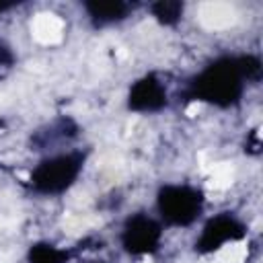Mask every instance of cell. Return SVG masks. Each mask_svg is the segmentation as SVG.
I'll list each match as a JSON object with an SVG mask.
<instances>
[{
	"instance_id": "1",
	"label": "cell",
	"mask_w": 263,
	"mask_h": 263,
	"mask_svg": "<svg viewBox=\"0 0 263 263\" xmlns=\"http://www.w3.org/2000/svg\"><path fill=\"white\" fill-rule=\"evenodd\" d=\"M197 14L208 29H226L236 21V12L228 2H203L199 4Z\"/></svg>"
},
{
	"instance_id": "2",
	"label": "cell",
	"mask_w": 263,
	"mask_h": 263,
	"mask_svg": "<svg viewBox=\"0 0 263 263\" xmlns=\"http://www.w3.org/2000/svg\"><path fill=\"white\" fill-rule=\"evenodd\" d=\"M31 31H33V37L39 43L51 45V43H58L62 39V35H64V23H62V18H58L51 12H41V14H37L33 18Z\"/></svg>"
},
{
	"instance_id": "3",
	"label": "cell",
	"mask_w": 263,
	"mask_h": 263,
	"mask_svg": "<svg viewBox=\"0 0 263 263\" xmlns=\"http://www.w3.org/2000/svg\"><path fill=\"white\" fill-rule=\"evenodd\" d=\"M210 171H212V187L214 189H226V187H230L232 177H234V171H232V166L228 162L214 164Z\"/></svg>"
},
{
	"instance_id": "5",
	"label": "cell",
	"mask_w": 263,
	"mask_h": 263,
	"mask_svg": "<svg viewBox=\"0 0 263 263\" xmlns=\"http://www.w3.org/2000/svg\"><path fill=\"white\" fill-rule=\"evenodd\" d=\"M199 111V103H191L189 107H187V115H195Z\"/></svg>"
},
{
	"instance_id": "4",
	"label": "cell",
	"mask_w": 263,
	"mask_h": 263,
	"mask_svg": "<svg viewBox=\"0 0 263 263\" xmlns=\"http://www.w3.org/2000/svg\"><path fill=\"white\" fill-rule=\"evenodd\" d=\"M247 255V247L236 242V245H226L218 251V255L214 257V263H240Z\"/></svg>"
}]
</instances>
